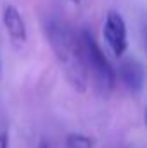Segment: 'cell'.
Instances as JSON below:
<instances>
[{"mask_svg":"<svg viewBox=\"0 0 147 148\" xmlns=\"http://www.w3.org/2000/svg\"><path fill=\"white\" fill-rule=\"evenodd\" d=\"M45 35L71 86L78 91H85L88 74L83 62L80 35L59 19H49L45 23Z\"/></svg>","mask_w":147,"mask_h":148,"instance_id":"1","label":"cell"},{"mask_svg":"<svg viewBox=\"0 0 147 148\" xmlns=\"http://www.w3.org/2000/svg\"><path fill=\"white\" fill-rule=\"evenodd\" d=\"M80 43H81V52H83V62L87 74L92 76L94 84L101 93H109L114 88L116 74L114 69L109 64L107 57L104 55L102 48L99 47L97 40L88 29H83L80 33Z\"/></svg>","mask_w":147,"mask_h":148,"instance_id":"2","label":"cell"},{"mask_svg":"<svg viewBox=\"0 0 147 148\" xmlns=\"http://www.w3.org/2000/svg\"><path fill=\"white\" fill-rule=\"evenodd\" d=\"M102 35H104V40H106L107 47L111 48V52L114 53V57L121 59L126 52V47H128V35H126L125 19L119 12L109 10L106 14Z\"/></svg>","mask_w":147,"mask_h":148,"instance_id":"3","label":"cell"},{"mask_svg":"<svg viewBox=\"0 0 147 148\" xmlns=\"http://www.w3.org/2000/svg\"><path fill=\"white\" fill-rule=\"evenodd\" d=\"M119 77H121L125 88L130 93L137 95L144 88V79H146L144 66L137 59H123L119 64Z\"/></svg>","mask_w":147,"mask_h":148,"instance_id":"4","label":"cell"},{"mask_svg":"<svg viewBox=\"0 0 147 148\" xmlns=\"http://www.w3.org/2000/svg\"><path fill=\"white\" fill-rule=\"evenodd\" d=\"M2 21H3L7 35L12 40L14 45L21 47V45L26 43V38H28V35H26V23H24L23 16L19 14V10L14 5H5L3 7Z\"/></svg>","mask_w":147,"mask_h":148,"instance_id":"5","label":"cell"},{"mask_svg":"<svg viewBox=\"0 0 147 148\" xmlns=\"http://www.w3.org/2000/svg\"><path fill=\"white\" fill-rule=\"evenodd\" d=\"M66 148H94V140L80 133H71L66 138Z\"/></svg>","mask_w":147,"mask_h":148,"instance_id":"6","label":"cell"},{"mask_svg":"<svg viewBox=\"0 0 147 148\" xmlns=\"http://www.w3.org/2000/svg\"><path fill=\"white\" fill-rule=\"evenodd\" d=\"M0 148H9V136H7V133H0Z\"/></svg>","mask_w":147,"mask_h":148,"instance_id":"7","label":"cell"},{"mask_svg":"<svg viewBox=\"0 0 147 148\" xmlns=\"http://www.w3.org/2000/svg\"><path fill=\"white\" fill-rule=\"evenodd\" d=\"M0 76H2V60H0Z\"/></svg>","mask_w":147,"mask_h":148,"instance_id":"8","label":"cell"},{"mask_svg":"<svg viewBox=\"0 0 147 148\" xmlns=\"http://www.w3.org/2000/svg\"><path fill=\"white\" fill-rule=\"evenodd\" d=\"M73 2H78V0H73Z\"/></svg>","mask_w":147,"mask_h":148,"instance_id":"9","label":"cell"}]
</instances>
